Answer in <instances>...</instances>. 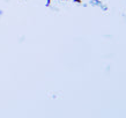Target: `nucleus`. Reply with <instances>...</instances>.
<instances>
[{
  "instance_id": "1",
  "label": "nucleus",
  "mask_w": 126,
  "mask_h": 118,
  "mask_svg": "<svg viewBox=\"0 0 126 118\" xmlns=\"http://www.w3.org/2000/svg\"><path fill=\"white\" fill-rule=\"evenodd\" d=\"M47 1H49V2H50V1H51V0H47Z\"/></svg>"
}]
</instances>
